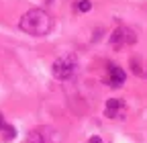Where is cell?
Returning <instances> with one entry per match:
<instances>
[{"mask_svg": "<svg viewBox=\"0 0 147 143\" xmlns=\"http://www.w3.org/2000/svg\"><path fill=\"white\" fill-rule=\"evenodd\" d=\"M18 27H21L25 33L33 35V37H43V35H47L53 29V21H51V16L45 10L33 8V10H29V12L23 14Z\"/></svg>", "mask_w": 147, "mask_h": 143, "instance_id": "cell-1", "label": "cell"}, {"mask_svg": "<svg viewBox=\"0 0 147 143\" xmlns=\"http://www.w3.org/2000/svg\"><path fill=\"white\" fill-rule=\"evenodd\" d=\"M74 74H76V57L65 55V57H59L57 61H53V76L57 80H67Z\"/></svg>", "mask_w": 147, "mask_h": 143, "instance_id": "cell-2", "label": "cell"}, {"mask_svg": "<svg viewBox=\"0 0 147 143\" xmlns=\"http://www.w3.org/2000/svg\"><path fill=\"white\" fill-rule=\"evenodd\" d=\"M29 143H59V137L51 127H37L29 133Z\"/></svg>", "mask_w": 147, "mask_h": 143, "instance_id": "cell-3", "label": "cell"}, {"mask_svg": "<svg viewBox=\"0 0 147 143\" xmlns=\"http://www.w3.org/2000/svg\"><path fill=\"white\" fill-rule=\"evenodd\" d=\"M137 41V35L131 31V29H127V27H121L113 33V37H110V43H113L115 47L119 45H133Z\"/></svg>", "mask_w": 147, "mask_h": 143, "instance_id": "cell-4", "label": "cell"}, {"mask_svg": "<svg viewBox=\"0 0 147 143\" xmlns=\"http://www.w3.org/2000/svg\"><path fill=\"white\" fill-rule=\"evenodd\" d=\"M125 78H127V74H125L123 67H119V65H110L108 67V84L113 88H121L125 84Z\"/></svg>", "mask_w": 147, "mask_h": 143, "instance_id": "cell-5", "label": "cell"}, {"mask_svg": "<svg viewBox=\"0 0 147 143\" xmlns=\"http://www.w3.org/2000/svg\"><path fill=\"white\" fill-rule=\"evenodd\" d=\"M121 106H123V100H119V98H110V100L106 102V117L117 119V115H119V111H121Z\"/></svg>", "mask_w": 147, "mask_h": 143, "instance_id": "cell-6", "label": "cell"}, {"mask_svg": "<svg viewBox=\"0 0 147 143\" xmlns=\"http://www.w3.org/2000/svg\"><path fill=\"white\" fill-rule=\"evenodd\" d=\"M2 131H4V139H8V141L16 137V131H14V127H10V125H4Z\"/></svg>", "mask_w": 147, "mask_h": 143, "instance_id": "cell-7", "label": "cell"}, {"mask_svg": "<svg viewBox=\"0 0 147 143\" xmlns=\"http://www.w3.org/2000/svg\"><path fill=\"white\" fill-rule=\"evenodd\" d=\"M92 8V2H90V0H80V2H78V10L80 12H88Z\"/></svg>", "mask_w": 147, "mask_h": 143, "instance_id": "cell-8", "label": "cell"}, {"mask_svg": "<svg viewBox=\"0 0 147 143\" xmlns=\"http://www.w3.org/2000/svg\"><path fill=\"white\" fill-rule=\"evenodd\" d=\"M88 143H102V139H100V137H90Z\"/></svg>", "mask_w": 147, "mask_h": 143, "instance_id": "cell-9", "label": "cell"}, {"mask_svg": "<svg viewBox=\"0 0 147 143\" xmlns=\"http://www.w3.org/2000/svg\"><path fill=\"white\" fill-rule=\"evenodd\" d=\"M4 127V119H2V115H0V129Z\"/></svg>", "mask_w": 147, "mask_h": 143, "instance_id": "cell-10", "label": "cell"}]
</instances>
